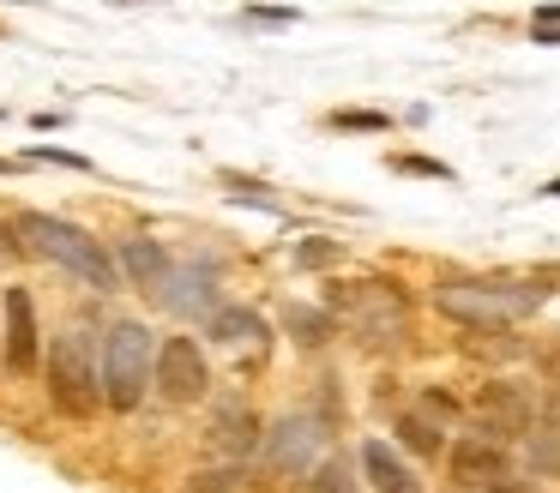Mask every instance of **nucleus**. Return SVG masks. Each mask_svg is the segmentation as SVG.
<instances>
[{
	"label": "nucleus",
	"instance_id": "obj_25",
	"mask_svg": "<svg viewBox=\"0 0 560 493\" xmlns=\"http://www.w3.org/2000/svg\"><path fill=\"white\" fill-rule=\"evenodd\" d=\"M542 192H548V199H560V180H548V187H542Z\"/></svg>",
	"mask_w": 560,
	"mask_h": 493
},
{
	"label": "nucleus",
	"instance_id": "obj_7",
	"mask_svg": "<svg viewBox=\"0 0 560 493\" xmlns=\"http://www.w3.org/2000/svg\"><path fill=\"white\" fill-rule=\"evenodd\" d=\"M319 445H326V433H319L314 415H290L271 427L266 439V463L278 469V476H314L319 469Z\"/></svg>",
	"mask_w": 560,
	"mask_h": 493
},
{
	"label": "nucleus",
	"instance_id": "obj_15",
	"mask_svg": "<svg viewBox=\"0 0 560 493\" xmlns=\"http://www.w3.org/2000/svg\"><path fill=\"white\" fill-rule=\"evenodd\" d=\"M283 325H290L295 343L314 349V343H326V337L338 331V313H331V307H290V313H283Z\"/></svg>",
	"mask_w": 560,
	"mask_h": 493
},
{
	"label": "nucleus",
	"instance_id": "obj_4",
	"mask_svg": "<svg viewBox=\"0 0 560 493\" xmlns=\"http://www.w3.org/2000/svg\"><path fill=\"white\" fill-rule=\"evenodd\" d=\"M145 385H158V343L145 325L121 319L103 337V403L109 409H139Z\"/></svg>",
	"mask_w": 560,
	"mask_h": 493
},
{
	"label": "nucleus",
	"instance_id": "obj_17",
	"mask_svg": "<svg viewBox=\"0 0 560 493\" xmlns=\"http://www.w3.org/2000/svg\"><path fill=\"white\" fill-rule=\"evenodd\" d=\"M398 439L410 445L416 457H434L440 451V427L428 415H398Z\"/></svg>",
	"mask_w": 560,
	"mask_h": 493
},
{
	"label": "nucleus",
	"instance_id": "obj_10",
	"mask_svg": "<svg viewBox=\"0 0 560 493\" xmlns=\"http://www.w3.org/2000/svg\"><path fill=\"white\" fill-rule=\"evenodd\" d=\"M506 476V451H500V439H488V433H470V439L452 445V481L458 488H488V481Z\"/></svg>",
	"mask_w": 560,
	"mask_h": 493
},
{
	"label": "nucleus",
	"instance_id": "obj_9",
	"mask_svg": "<svg viewBox=\"0 0 560 493\" xmlns=\"http://www.w3.org/2000/svg\"><path fill=\"white\" fill-rule=\"evenodd\" d=\"M37 307H31V289H7V367L13 373H37Z\"/></svg>",
	"mask_w": 560,
	"mask_h": 493
},
{
	"label": "nucleus",
	"instance_id": "obj_23",
	"mask_svg": "<svg viewBox=\"0 0 560 493\" xmlns=\"http://www.w3.org/2000/svg\"><path fill=\"white\" fill-rule=\"evenodd\" d=\"M331 127H350V132H380V127H386V115H362V108H350V115H331Z\"/></svg>",
	"mask_w": 560,
	"mask_h": 493
},
{
	"label": "nucleus",
	"instance_id": "obj_11",
	"mask_svg": "<svg viewBox=\"0 0 560 493\" xmlns=\"http://www.w3.org/2000/svg\"><path fill=\"white\" fill-rule=\"evenodd\" d=\"M362 469H368V481H374V493H422V481L398 463V451H392L386 439L362 445Z\"/></svg>",
	"mask_w": 560,
	"mask_h": 493
},
{
	"label": "nucleus",
	"instance_id": "obj_1",
	"mask_svg": "<svg viewBox=\"0 0 560 493\" xmlns=\"http://www.w3.org/2000/svg\"><path fill=\"white\" fill-rule=\"evenodd\" d=\"M13 228H19V240H25V253L67 265V271L85 277V283L97 289V295L121 289V259H115V253L103 247L97 235H85L79 223H67V216H49V211H19V216H13Z\"/></svg>",
	"mask_w": 560,
	"mask_h": 493
},
{
	"label": "nucleus",
	"instance_id": "obj_22",
	"mask_svg": "<svg viewBox=\"0 0 560 493\" xmlns=\"http://www.w3.org/2000/svg\"><path fill=\"white\" fill-rule=\"evenodd\" d=\"M392 168H404V175H434V180H452L446 163H428V156H398Z\"/></svg>",
	"mask_w": 560,
	"mask_h": 493
},
{
	"label": "nucleus",
	"instance_id": "obj_12",
	"mask_svg": "<svg viewBox=\"0 0 560 493\" xmlns=\"http://www.w3.org/2000/svg\"><path fill=\"white\" fill-rule=\"evenodd\" d=\"M158 295L170 301L175 313H199V319H211V313H218V301H211V271H182V265H175L170 283H163Z\"/></svg>",
	"mask_w": 560,
	"mask_h": 493
},
{
	"label": "nucleus",
	"instance_id": "obj_21",
	"mask_svg": "<svg viewBox=\"0 0 560 493\" xmlns=\"http://www.w3.org/2000/svg\"><path fill=\"white\" fill-rule=\"evenodd\" d=\"M31 156H37V163H61V168H79V175H85V156H73V151H61V144H37V151H31Z\"/></svg>",
	"mask_w": 560,
	"mask_h": 493
},
{
	"label": "nucleus",
	"instance_id": "obj_5",
	"mask_svg": "<svg viewBox=\"0 0 560 493\" xmlns=\"http://www.w3.org/2000/svg\"><path fill=\"white\" fill-rule=\"evenodd\" d=\"M49 397L67 409V415H91L97 397H103L97 349H91V331H79V325H67V331L49 343Z\"/></svg>",
	"mask_w": 560,
	"mask_h": 493
},
{
	"label": "nucleus",
	"instance_id": "obj_16",
	"mask_svg": "<svg viewBox=\"0 0 560 493\" xmlns=\"http://www.w3.org/2000/svg\"><path fill=\"white\" fill-rule=\"evenodd\" d=\"M254 439H259V421L247 409H230L218 421V445H230V451H254Z\"/></svg>",
	"mask_w": 560,
	"mask_h": 493
},
{
	"label": "nucleus",
	"instance_id": "obj_13",
	"mask_svg": "<svg viewBox=\"0 0 560 493\" xmlns=\"http://www.w3.org/2000/svg\"><path fill=\"white\" fill-rule=\"evenodd\" d=\"M121 271L133 277L139 289H163V283H170L175 265H170V253H163L158 240L139 235V240H121Z\"/></svg>",
	"mask_w": 560,
	"mask_h": 493
},
{
	"label": "nucleus",
	"instance_id": "obj_8",
	"mask_svg": "<svg viewBox=\"0 0 560 493\" xmlns=\"http://www.w3.org/2000/svg\"><path fill=\"white\" fill-rule=\"evenodd\" d=\"M476 421H482V433L488 439H518V433H530V397L518 391V385H506V379H494V385H482V397H476Z\"/></svg>",
	"mask_w": 560,
	"mask_h": 493
},
{
	"label": "nucleus",
	"instance_id": "obj_18",
	"mask_svg": "<svg viewBox=\"0 0 560 493\" xmlns=\"http://www.w3.org/2000/svg\"><path fill=\"white\" fill-rule=\"evenodd\" d=\"M307 493H355L350 463H343V457H326V463L314 469V481H307Z\"/></svg>",
	"mask_w": 560,
	"mask_h": 493
},
{
	"label": "nucleus",
	"instance_id": "obj_2",
	"mask_svg": "<svg viewBox=\"0 0 560 493\" xmlns=\"http://www.w3.org/2000/svg\"><path fill=\"white\" fill-rule=\"evenodd\" d=\"M434 307L458 325H476V331H500V325L542 307V289L512 283V277H458V283L434 289Z\"/></svg>",
	"mask_w": 560,
	"mask_h": 493
},
{
	"label": "nucleus",
	"instance_id": "obj_19",
	"mask_svg": "<svg viewBox=\"0 0 560 493\" xmlns=\"http://www.w3.org/2000/svg\"><path fill=\"white\" fill-rule=\"evenodd\" d=\"M295 265H302V271H326V265H338V240H302V247H295Z\"/></svg>",
	"mask_w": 560,
	"mask_h": 493
},
{
	"label": "nucleus",
	"instance_id": "obj_6",
	"mask_svg": "<svg viewBox=\"0 0 560 493\" xmlns=\"http://www.w3.org/2000/svg\"><path fill=\"white\" fill-rule=\"evenodd\" d=\"M206 385H211V373H206V355H199L194 337H163L158 343V391L170 403H199Z\"/></svg>",
	"mask_w": 560,
	"mask_h": 493
},
{
	"label": "nucleus",
	"instance_id": "obj_26",
	"mask_svg": "<svg viewBox=\"0 0 560 493\" xmlns=\"http://www.w3.org/2000/svg\"><path fill=\"white\" fill-rule=\"evenodd\" d=\"M127 7H133V0H127Z\"/></svg>",
	"mask_w": 560,
	"mask_h": 493
},
{
	"label": "nucleus",
	"instance_id": "obj_3",
	"mask_svg": "<svg viewBox=\"0 0 560 493\" xmlns=\"http://www.w3.org/2000/svg\"><path fill=\"white\" fill-rule=\"evenodd\" d=\"M331 313H338L368 349L404 343V331H410V295H404L398 283H380V277L350 283V289H331Z\"/></svg>",
	"mask_w": 560,
	"mask_h": 493
},
{
	"label": "nucleus",
	"instance_id": "obj_20",
	"mask_svg": "<svg viewBox=\"0 0 560 493\" xmlns=\"http://www.w3.org/2000/svg\"><path fill=\"white\" fill-rule=\"evenodd\" d=\"M530 463H536V469H560L555 433H530Z\"/></svg>",
	"mask_w": 560,
	"mask_h": 493
},
{
	"label": "nucleus",
	"instance_id": "obj_14",
	"mask_svg": "<svg viewBox=\"0 0 560 493\" xmlns=\"http://www.w3.org/2000/svg\"><path fill=\"white\" fill-rule=\"evenodd\" d=\"M206 337H218V343H259V337H266V319L247 313V307H218L206 319Z\"/></svg>",
	"mask_w": 560,
	"mask_h": 493
},
{
	"label": "nucleus",
	"instance_id": "obj_24",
	"mask_svg": "<svg viewBox=\"0 0 560 493\" xmlns=\"http://www.w3.org/2000/svg\"><path fill=\"white\" fill-rule=\"evenodd\" d=\"M482 493H530V481H512V476H500V481H488Z\"/></svg>",
	"mask_w": 560,
	"mask_h": 493
}]
</instances>
